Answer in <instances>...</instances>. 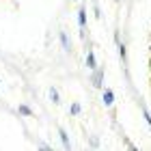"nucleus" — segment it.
<instances>
[{
    "label": "nucleus",
    "mask_w": 151,
    "mask_h": 151,
    "mask_svg": "<svg viewBox=\"0 0 151 151\" xmlns=\"http://www.w3.org/2000/svg\"><path fill=\"white\" fill-rule=\"evenodd\" d=\"M71 114H80V104H71Z\"/></svg>",
    "instance_id": "obj_10"
},
{
    "label": "nucleus",
    "mask_w": 151,
    "mask_h": 151,
    "mask_svg": "<svg viewBox=\"0 0 151 151\" xmlns=\"http://www.w3.org/2000/svg\"><path fill=\"white\" fill-rule=\"evenodd\" d=\"M86 65H88V69H91V71L97 69V60H95V54L91 50H88V54H86Z\"/></svg>",
    "instance_id": "obj_1"
},
{
    "label": "nucleus",
    "mask_w": 151,
    "mask_h": 151,
    "mask_svg": "<svg viewBox=\"0 0 151 151\" xmlns=\"http://www.w3.org/2000/svg\"><path fill=\"white\" fill-rule=\"evenodd\" d=\"M19 112H22V114H26V116H30V114H32V110H30L28 106H19Z\"/></svg>",
    "instance_id": "obj_9"
},
{
    "label": "nucleus",
    "mask_w": 151,
    "mask_h": 151,
    "mask_svg": "<svg viewBox=\"0 0 151 151\" xmlns=\"http://www.w3.org/2000/svg\"><path fill=\"white\" fill-rule=\"evenodd\" d=\"M104 104L106 106H112L114 104V93L110 91V88H106V91H104Z\"/></svg>",
    "instance_id": "obj_2"
},
{
    "label": "nucleus",
    "mask_w": 151,
    "mask_h": 151,
    "mask_svg": "<svg viewBox=\"0 0 151 151\" xmlns=\"http://www.w3.org/2000/svg\"><path fill=\"white\" fill-rule=\"evenodd\" d=\"M119 54H121V58L125 60V45H119Z\"/></svg>",
    "instance_id": "obj_11"
},
{
    "label": "nucleus",
    "mask_w": 151,
    "mask_h": 151,
    "mask_svg": "<svg viewBox=\"0 0 151 151\" xmlns=\"http://www.w3.org/2000/svg\"><path fill=\"white\" fill-rule=\"evenodd\" d=\"M101 80H104V73L95 69V76H93V84H95V86H101Z\"/></svg>",
    "instance_id": "obj_4"
},
{
    "label": "nucleus",
    "mask_w": 151,
    "mask_h": 151,
    "mask_svg": "<svg viewBox=\"0 0 151 151\" xmlns=\"http://www.w3.org/2000/svg\"><path fill=\"white\" fill-rule=\"evenodd\" d=\"M140 110H142V116H145V119H147V123H149V127H151V114H149V110H147L145 106H140Z\"/></svg>",
    "instance_id": "obj_8"
},
{
    "label": "nucleus",
    "mask_w": 151,
    "mask_h": 151,
    "mask_svg": "<svg viewBox=\"0 0 151 151\" xmlns=\"http://www.w3.org/2000/svg\"><path fill=\"white\" fill-rule=\"evenodd\" d=\"M78 24H80V28H84V26H86V9H84V6L78 11Z\"/></svg>",
    "instance_id": "obj_3"
},
{
    "label": "nucleus",
    "mask_w": 151,
    "mask_h": 151,
    "mask_svg": "<svg viewBox=\"0 0 151 151\" xmlns=\"http://www.w3.org/2000/svg\"><path fill=\"white\" fill-rule=\"evenodd\" d=\"M50 99L54 101V104H60V97H58V93H56V88H50Z\"/></svg>",
    "instance_id": "obj_7"
},
{
    "label": "nucleus",
    "mask_w": 151,
    "mask_h": 151,
    "mask_svg": "<svg viewBox=\"0 0 151 151\" xmlns=\"http://www.w3.org/2000/svg\"><path fill=\"white\" fill-rule=\"evenodd\" d=\"M60 43H63V47H65V50H71L69 39H67V35H65V32H60Z\"/></svg>",
    "instance_id": "obj_6"
},
{
    "label": "nucleus",
    "mask_w": 151,
    "mask_h": 151,
    "mask_svg": "<svg viewBox=\"0 0 151 151\" xmlns=\"http://www.w3.org/2000/svg\"><path fill=\"white\" fill-rule=\"evenodd\" d=\"M58 136H60V140H63V145L69 147V136L65 134V129H58Z\"/></svg>",
    "instance_id": "obj_5"
}]
</instances>
